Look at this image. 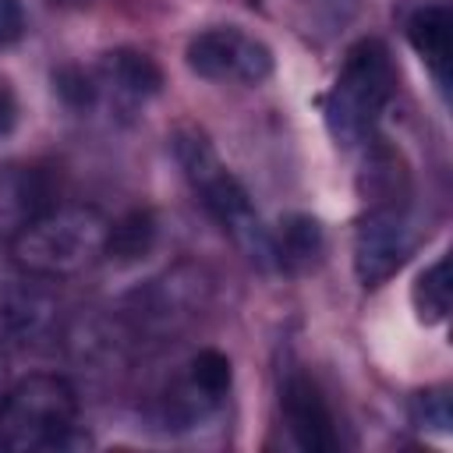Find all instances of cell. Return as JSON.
Masks as SVG:
<instances>
[{"label":"cell","mask_w":453,"mask_h":453,"mask_svg":"<svg viewBox=\"0 0 453 453\" xmlns=\"http://www.w3.org/2000/svg\"><path fill=\"white\" fill-rule=\"evenodd\" d=\"M4 393H7V361L0 357V400H4Z\"/></svg>","instance_id":"cell-22"},{"label":"cell","mask_w":453,"mask_h":453,"mask_svg":"<svg viewBox=\"0 0 453 453\" xmlns=\"http://www.w3.org/2000/svg\"><path fill=\"white\" fill-rule=\"evenodd\" d=\"M50 4H57V7H85L92 0H50Z\"/></svg>","instance_id":"cell-23"},{"label":"cell","mask_w":453,"mask_h":453,"mask_svg":"<svg viewBox=\"0 0 453 453\" xmlns=\"http://www.w3.org/2000/svg\"><path fill=\"white\" fill-rule=\"evenodd\" d=\"M407 42L432 71L439 92L449 88V53H453V14L442 4H425L407 18Z\"/></svg>","instance_id":"cell-11"},{"label":"cell","mask_w":453,"mask_h":453,"mask_svg":"<svg viewBox=\"0 0 453 453\" xmlns=\"http://www.w3.org/2000/svg\"><path fill=\"white\" fill-rule=\"evenodd\" d=\"M205 280L195 269H173L159 280H149L142 290L127 297V315L138 333H166L177 329L188 315H195L205 301Z\"/></svg>","instance_id":"cell-7"},{"label":"cell","mask_w":453,"mask_h":453,"mask_svg":"<svg viewBox=\"0 0 453 453\" xmlns=\"http://www.w3.org/2000/svg\"><path fill=\"white\" fill-rule=\"evenodd\" d=\"M28 28V18H25V7L21 0H0V50L14 46Z\"/></svg>","instance_id":"cell-19"},{"label":"cell","mask_w":453,"mask_h":453,"mask_svg":"<svg viewBox=\"0 0 453 453\" xmlns=\"http://www.w3.org/2000/svg\"><path fill=\"white\" fill-rule=\"evenodd\" d=\"M180 379L188 382V389H191L198 400H205L209 407H219L223 396L230 393V379H234L230 357L219 354V350H212V347H205V350H198V354L188 361V368H184Z\"/></svg>","instance_id":"cell-15"},{"label":"cell","mask_w":453,"mask_h":453,"mask_svg":"<svg viewBox=\"0 0 453 453\" xmlns=\"http://www.w3.org/2000/svg\"><path fill=\"white\" fill-rule=\"evenodd\" d=\"M46 198H50V188H46L39 170H32V166L28 170H21V166L0 170V216L11 212L18 219V226H21L35 212L50 209Z\"/></svg>","instance_id":"cell-14"},{"label":"cell","mask_w":453,"mask_h":453,"mask_svg":"<svg viewBox=\"0 0 453 453\" xmlns=\"http://www.w3.org/2000/svg\"><path fill=\"white\" fill-rule=\"evenodd\" d=\"M393 85H396V71L386 42L382 39L354 42L322 99V117L333 142L343 149L361 145L379 124L393 96Z\"/></svg>","instance_id":"cell-3"},{"label":"cell","mask_w":453,"mask_h":453,"mask_svg":"<svg viewBox=\"0 0 453 453\" xmlns=\"http://www.w3.org/2000/svg\"><path fill=\"white\" fill-rule=\"evenodd\" d=\"M354 7H357V0H315L311 4L315 14H326L329 18V25H343Z\"/></svg>","instance_id":"cell-21"},{"label":"cell","mask_w":453,"mask_h":453,"mask_svg":"<svg viewBox=\"0 0 453 453\" xmlns=\"http://www.w3.org/2000/svg\"><path fill=\"white\" fill-rule=\"evenodd\" d=\"M53 88H57V96H60L67 106H74V110H88V106L99 99V78L85 74L81 67H60V71L53 74Z\"/></svg>","instance_id":"cell-18"},{"label":"cell","mask_w":453,"mask_h":453,"mask_svg":"<svg viewBox=\"0 0 453 453\" xmlns=\"http://www.w3.org/2000/svg\"><path fill=\"white\" fill-rule=\"evenodd\" d=\"M411 418L421 428H435V432H449L453 425V411H449V389L446 386H432L414 393L411 400Z\"/></svg>","instance_id":"cell-17"},{"label":"cell","mask_w":453,"mask_h":453,"mask_svg":"<svg viewBox=\"0 0 453 453\" xmlns=\"http://www.w3.org/2000/svg\"><path fill=\"white\" fill-rule=\"evenodd\" d=\"M184 60L198 78L223 85H262L273 74V50L237 25L198 32L188 42Z\"/></svg>","instance_id":"cell-5"},{"label":"cell","mask_w":453,"mask_h":453,"mask_svg":"<svg viewBox=\"0 0 453 453\" xmlns=\"http://www.w3.org/2000/svg\"><path fill=\"white\" fill-rule=\"evenodd\" d=\"M18 124V96L7 81H0V138L11 134Z\"/></svg>","instance_id":"cell-20"},{"label":"cell","mask_w":453,"mask_h":453,"mask_svg":"<svg viewBox=\"0 0 453 453\" xmlns=\"http://www.w3.org/2000/svg\"><path fill=\"white\" fill-rule=\"evenodd\" d=\"M280 411H283V425L294 435V442L308 453H333L340 446L336 435V421L333 411L322 396V389L315 386V379H308L304 372H290L280 386Z\"/></svg>","instance_id":"cell-8"},{"label":"cell","mask_w":453,"mask_h":453,"mask_svg":"<svg viewBox=\"0 0 453 453\" xmlns=\"http://www.w3.org/2000/svg\"><path fill=\"white\" fill-rule=\"evenodd\" d=\"M106 216L96 205H50L25 219L11 237V258L21 273L64 280L103 258Z\"/></svg>","instance_id":"cell-2"},{"label":"cell","mask_w":453,"mask_h":453,"mask_svg":"<svg viewBox=\"0 0 453 453\" xmlns=\"http://www.w3.org/2000/svg\"><path fill=\"white\" fill-rule=\"evenodd\" d=\"M78 393L64 375H28L0 400V446L32 453V449H64L78 439Z\"/></svg>","instance_id":"cell-4"},{"label":"cell","mask_w":453,"mask_h":453,"mask_svg":"<svg viewBox=\"0 0 453 453\" xmlns=\"http://www.w3.org/2000/svg\"><path fill=\"white\" fill-rule=\"evenodd\" d=\"M414 226L403 205H372L354 230V276L365 290L382 287L414 251Z\"/></svg>","instance_id":"cell-6"},{"label":"cell","mask_w":453,"mask_h":453,"mask_svg":"<svg viewBox=\"0 0 453 453\" xmlns=\"http://www.w3.org/2000/svg\"><path fill=\"white\" fill-rule=\"evenodd\" d=\"M156 248V216L149 209H131L106 230L103 258L113 265H134Z\"/></svg>","instance_id":"cell-13"},{"label":"cell","mask_w":453,"mask_h":453,"mask_svg":"<svg viewBox=\"0 0 453 453\" xmlns=\"http://www.w3.org/2000/svg\"><path fill=\"white\" fill-rule=\"evenodd\" d=\"M103 88H110L120 103L138 106V103L159 96L163 71H159V64L149 53L131 50V46H120V50H110L99 60V92Z\"/></svg>","instance_id":"cell-10"},{"label":"cell","mask_w":453,"mask_h":453,"mask_svg":"<svg viewBox=\"0 0 453 453\" xmlns=\"http://www.w3.org/2000/svg\"><path fill=\"white\" fill-rule=\"evenodd\" d=\"M173 159L184 173V180L191 184L195 198L202 202V209L219 223V230L255 262V265H273V244H269V230L262 226L244 184L230 173V166L219 159V152L212 149V142L198 131V127H177L173 138Z\"/></svg>","instance_id":"cell-1"},{"label":"cell","mask_w":453,"mask_h":453,"mask_svg":"<svg viewBox=\"0 0 453 453\" xmlns=\"http://www.w3.org/2000/svg\"><path fill=\"white\" fill-rule=\"evenodd\" d=\"M57 280H46V276H32L25 273L21 280H14L4 297H0V322L4 329L25 343V347H35L42 340L53 336L57 329V311H60V301L53 294Z\"/></svg>","instance_id":"cell-9"},{"label":"cell","mask_w":453,"mask_h":453,"mask_svg":"<svg viewBox=\"0 0 453 453\" xmlns=\"http://www.w3.org/2000/svg\"><path fill=\"white\" fill-rule=\"evenodd\" d=\"M411 301H414V311L425 326H435L449 315V262L439 258L432 262L418 280H414V290H411Z\"/></svg>","instance_id":"cell-16"},{"label":"cell","mask_w":453,"mask_h":453,"mask_svg":"<svg viewBox=\"0 0 453 453\" xmlns=\"http://www.w3.org/2000/svg\"><path fill=\"white\" fill-rule=\"evenodd\" d=\"M269 244H273V265L283 273H304L322 258L326 237L315 216L304 212H290L276 223V230H269Z\"/></svg>","instance_id":"cell-12"}]
</instances>
